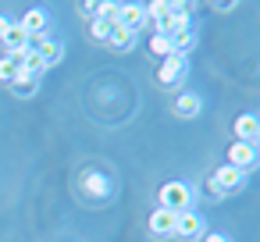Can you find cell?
<instances>
[{
    "label": "cell",
    "mask_w": 260,
    "mask_h": 242,
    "mask_svg": "<svg viewBox=\"0 0 260 242\" xmlns=\"http://www.w3.org/2000/svg\"><path fill=\"white\" fill-rule=\"evenodd\" d=\"M160 206L164 210H175V214H185L192 206V189L185 182H168L160 189Z\"/></svg>",
    "instance_id": "obj_1"
},
{
    "label": "cell",
    "mask_w": 260,
    "mask_h": 242,
    "mask_svg": "<svg viewBox=\"0 0 260 242\" xmlns=\"http://www.w3.org/2000/svg\"><path fill=\"white\" fill-rule=\"evenodd\" d=\"M242 182H246V171H239V167L224 164V167H217V171H214V178H210V189H214L217 196H224V192H235V189H242Z\"/></svg>",
    "instance_id": "obj_2"
},
{
    "label": "cell",
    "mask_w": 260,
    "mask_h": 242,
    "mask_svg": "<svg viewBox=\"0 0 260 242\" xmlns=\"http://www.w3.org/2000/svg\"><path fill=\"white\" fill-rule=\"evenodd\" d=\"M157 25V36H168V40H175L178 32H189L192 25H189V8L182 4L178 11H171L168 18H160V22H153Z\"/></svg>",
    "instance_id": "obj_3"
},
{
    "label": "cell",
    "mask_w": 260,
    "mask_h": 242,
    "mask_svg": "<svg viewBox=\"0 0 260 242\" xmlns=\"http://www.w3.org/2000/svg\"><path fill=\"white\" fill-rule=\"evenodd\" d=\"M185 72H189V61L182 54H171V57H164L160 72H157V82L160 86H178V79H185Z\"/></svg>",
    "instance_id": "obj_4"
},
{
    "label": "cell",
    "mask_w": 260,
    "mask_h": 242,
    "mask_svg": "<svg viewBox=\"0 0 260 242\" xmlns=\"http://www.w3.org/2000/svg\"><path fill=\"white\" fill-rule=\"evenodd\" d=\"M175 224H178V214H175V210L157 206V210L150 214V235H153V238H175Z\"/></svg>",
    "instance_id": "obj_5"
},
{
    "label": "cell",
    "mask_w": 260,
    "mask_h": 242,
    "mask_svg": "<svg viewBox=\"0 0 260 242\" xmlns=\"http://www.w3.org/2000/svg\"><path fill=\"white\" fill-rule=\"evenodd\" d=\"M175 235H178L182 242H196V238H203V217H200L196 210H185V214H178Z\"/></svg>",
    "instance_id": "obj_6"
},
{
    "label": "cell",
    "mask_w": 260,
    "mask_h": 242,
    "mask_svg": "<svg viewBox=\"0 0 260 242\" xmlns=\"http://www.w3.org/2000/svg\"><path fill=\"white\" fill-rule=\"evenodd\" d=\"M29 47L40 54L43 68H50V64H57V61L64 57V47H61L57 40H50V36H36V40H29Z\"/></svg>",
    "instance_id": "obj_7"
},
{
    "label": "cell",
    "mask_w": 260,
    "mask_h": 242,
    "mask_svg": "<svg viewBox=\"0 0 260 242\" xmlns=\"http://www.w3.org/2000/svg\"><path fill=\"white\" fill-rule=\"evenodd\" d=\"M118 25H125L128 32H139L143 25H150V18H146V4H121Z\"/></svg>",
    "instance_id": "obj_8"
},
{
    "label": "cell",
    "mask_w": 260,
    "mask_h": 242,
    "mask_svg": "<svg viewBox=\"0 0 260 242\" xmlns=\"http://www.w3.org/2000/svg\"><path fill=\"white\" fill-rule=\"evenodd\" d=\"M228 164L239 167V171L253 167V164H256V146H253V143H232V150H228Z\"/></svg>",
    "instance_id": "obj_9"
},
{
    "label": "cell",
    "mask_w": 260,
    "mask_h": 242,
    "mask_svg": "<svg viewBox=\"0 0 260 242\" xmlns=\"http://www.w3.org/2000/svg\"><path fill=\"white\" fill-rule=\"evenodd\" d=\"M18 25L29 32V40H36V36H47L50 18H47V11H43V8H32V11H25V18H22Z\"/></svg>",
    "instance_id": "obj_10"
},
{
    "label": "cell",
    "mask_w": 260,
    "mask_h": 242,
    "mask_svg": "<svg viewBox=\"0 0 260 242\" xmlns=\"http://www.w3.org/2000/svg\"><path fill=\"white\" fill-rule=\"evenodd\" d=\"M256 135H260L256 114H242V118L235 121V143H253V146H256Z\"/></svg>",
    "instance_id": "obj_11"
},
{
    "label": "cell",
    "mask_w": 260,
    "mask_h": 242,
    "mask_svg": "<svg viewBox=\"0 0 260 242\" xmlns=\"http://www.w3.org/2000/svg\"><path fill=\"white\" fill-rule=\"evenodd\" d=\"M4 47H8V54L25 50V47H29V32H25L18 22H11V25H8V32H4Z\"/></svg>",
    "instance_id": "obj_12"
},
{
    "label": "cell",
    "mask_w": 260,
    "mask_h": 242,
    "mask_svg": "<svg viewBox=\"0 0 260 242\" xmlns=\"http://www.w3.org/2000/svg\"><path fill=\"white\" fill-rule=\"evenodd\" d=\"M200 107H203V100H200L196 93H182V96L175 100V114H178V118H196Z\"/></svg>",
    "instance_id": "obj_13"
},
{
    "label": "cell",
    "mask_w": 260,
    "mask_h": 242,
    "mask_svg": "<svg viewBox=\"0 0 260 242\" xmlns=\"http://www.w3.org/2000/svg\"><path fill=\"white\" fill-rule=\"evenodd\" d=\"M18 75H22V61H18V54L0 57V82H15Z\"/></svg>",
    "instance_id": "obj_14"
},
{
    "label": "cell",
    "mask_w": 260,
    "mask_h": 242,
    "mask_svg": "<svg viewBox=\"0 0 260 242\" xmlns=\"http://www.w3.org/2000/svg\"><path fill=\"white\" fill-rule=\"evenodd\" d=\"M182 4H175V0H153V4H146V18L150 22H160V18H168L171 11H178Z\"/></svg>",
    "instance_id": "obj_15"
},
{
    "label": "cell",
    "mask_w": 260,
    "mask_h": 242,
    "mask_svg": "<svg viewBox=\"0 0 260 242\" xmlns=\"http://www.w3.org/2000/svg\"><path fill=\"white\" fill-rule=\"evenodd\" d=\"M11 86H15V93H18V96H32V93L40 89V75H32V72H22V75H18Z\"/></svg>",
    "instance_id": "obj_16"
},
{
    "label": "cell",
    "mask_w": 260,
    "mask_h": 242,
    "mask_svg": "<svg viewBox=\"0 0 260 242\" xmlns=\"http://www.w3.org/2000/svg\"><path fill=\"white\" fill-rule=\"evenodd\" d=\"M107 43H111L114 50H132V47H136V32H128L125 25H118V29L111 32V40H107Z\"/></svg>",
    "instance_id": "obj_17"
},
{
    "label": "cell",
    "mask_w": 260,
    "mask_h": 242,
    "mask_svg": "<svg viewBox=\"0 0 260 242\" xmlns=\"http://www.w3.org/2000/svg\"><path fill=\"white\" fill-rule=\"evenodd\" d=\"M114 29H118V22H111V18H93V40H96V43H107Z\"/></svg>",
    "instance_id": "obj_18"
},
{
    "label": "cell",
    "mask_w": 260,
    "mask_h": 242,
    "mask_svg": "<svg viewBox=\"0 0 260 242\" xmlns=\"http://www.w3.org/2000/svg\"><path fill=\"white\" fill-rule=\"evenodd\" d=\"M192 47H196V32H192V29H189V32H178V36L171 40V50L182 54V57H185V50H192Z\"/></svg>",
    "instance_id": "obj_19"
},
{
    "label": "cell",
    "mask_w": 260,
    "mask_h": 242,
    "mask_svg": "<svg viewBox=\"0 0 260 242\" xmlns=\"http://www.w3.org/2000/svg\"><path fill=\"white\" fill-rule=\"evenodd\" d=\"M150 50H153V54H160V57H171V54H175L168 36H153V40H150Z\"/></svg>",
    "instance_id": "obj_20"
},
{
    "label": "cell",
    "mask_w": 260,
    "mask_h": 242,
    "mask_svg": "<svg viewBox=\"0 0 260 242\" xmlns=\"http://www.w3.org/2000/svg\"><path fill=\"white\" fill-rule=\"evenodd\" d=\"M79 15H82V18H96V4H89V0H86V4H79Z\"/></svg>",
    "instance_id": "obj_21"
},
{
    "label": "cell",
    "mask_w": 260,
    "mask_h": 242,
    "mask_svg": "<svg viewBox=\"0 0 260 242\" xmlns=\"http://www.w3.org/2000/svg\"><path fill=\"white\" fill-rule=\"evenodd\" d=\"M203 242H232V238L221 235V231H214V235H203Z\"/></svg>",
    "instance_id": "obj_22"
},
{
    "label": "cell",
    "mask_w": 260,
    "mask_h": 242,
    "mask_svg": "<svg viewBox=\"0 0 260 242\" xmlns=\"http://www.w3.org/2000/svg\"><path fill=\"white\" fill-rule=\"evenodd\" d=\"M8 25H11V18H8V15H0V40H4V32H8Z\"/></svg>",
    "instance_id": "obj_23"
}]
</instances>
